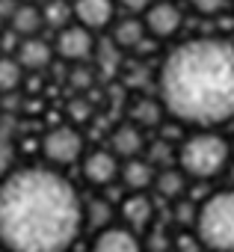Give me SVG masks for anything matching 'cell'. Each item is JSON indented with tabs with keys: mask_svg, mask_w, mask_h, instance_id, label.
<instances>
[{
	"mask_svg": "<svg viewBox=\"0 0 234 252\" xmlns=\"http://www.w3.org/2000/svg\"><path fill=\"white\" fill-rule=\"evenodd\" d=\"M83 231L77 187L51 166L27 163L0 178V246L9 252H68Z\"/></svg>",
	"mask_w": 234,
	"mask_h": 252,
	"instance_id": "obj_1",
	"label": "cell"
},
{
	"mask_svg": "<svg viewBox=\"0 0 234 252\" xmlns=\"http://www.w3.org/2000/svg\"><path fill=\"white\" fill-rule=\"evenodd\" d=\"M157 101L175 122L213 131L234 119V45L199 36L175 45L157 71Z\"/></svg>",
	"mask_w": 234,
	"mask_h": 252,
	"instance_id": "obj_2",
	"label": "cell"
},
{
	"mask_svg": "<svg viewBox=\"0 0 234 252\" xmlns=\"http://www.w3.org/2000/svg\"><path fill=\"white\" fill-rule=\"evenodd\" d=\"M175 160H178V169L187 178L207 181V178H216L228 166L231 146L216 131H193L187 140H181V146L175 152Z\"/></svg>",
	"mask_w": 234,
	"mask_h": 252,
	"instance_id": "obj_3",
	"label": "cell"
},
{
	"mask_svg": "<svg viewBox=\"0 0 234 252\" xmlns=\"http://www.w3.org/2000/svg\"><path fill=\"white\" fill-rule=\"evenodd\" d=\"M193 228L207 252H234V190H216L199 202Z\"/></svg>",
	"mask_w": 234,
	"mask_h": 252,
	"instance_id": "obj_4",
	"label": "cell"
},
{
	"mask_svg": "<svg viewBox=\"0 0 234 252\" xmlns=\"http://www.w3.org/2000/svg\"><path fill=\"white\" fill-rule=\"evenodd\" d=\"M42 155H45V166H51V169L74 166L86 155L83 134L74 125H57V128H51L42 137Z\"/></svg>",
	"mask_w": 234,
	"mask_h": 252,
	"instance_id": "obj_5",
	"label": "cell"
},
{
	"mask_svg": "<svg viewBox=\"0 0 234 252\" xmlns=\"http://www.w3.org/2000/svg\"><path fill=\"white\" fill-rule=\"evenodd\" d=\"M51 45H54V57L71 65H86L95 57V33L83 30L80 24H62Z\"/></svg>",
	"mask_w": 234,
	"mask_h": 252,
	"instance_id": "obj_6",
	"label": "cell"
},
{
	"mask_svg": "<svg viewBox=\"0 0 234 252\" xmlns=\"http://www.w3.org/2000/svg\"><path fill=\"white\" fill-rule=\"evenodd\" d=\"M181 24H184V12H181L178 3H172V0H154V3L143 12V27L148 33V39L166 42V39L178 36Z\"/></svg>",
	"mask_w": 234,
	"mask_h": 252,
	"instance_id": "obj_7",
	"label": "cell"
},
{
	"mask_svg": "<svg viewBox=\"0 0 234 252\" xmlns=\"http://www.w3.org/2000/svg\"><path fill=\"white\" fill-rule=\"evenodd\" d=\"M119 166L122 160L116 158L110 149H92L80 158V172H83V181L92 184V187H107L119 178Z\"/></svg>",
	"mask_w": 234,
	"mask_h": 252,
	"instance_id": "obj_8",
	"label": "cell"
},
{
	"mask_svg": "<svg viewBox=\"0 0 234 252\" xmlns=\"http://www.w3.org/2000/svg\"><path fill=\"white\" fill-rule=\"evenodd\" d=\"M74 24H80L89 33L107 30L116 18V0H71Z\"/></svg>",
	"mask_w": 234,
	"mask_h": 252,
	"instance_id": "obj_9",
	"label": "cell"
},
{
	"mask_svg": "<svg viewBox=\"0 0 234 252\" xmlns=\"http://www.w3.org/2000/svg\"><path fill=\"white\" fill-rule=\"evenodd\" d=\"M89 252H146L143 240L137 231L125 228V225H107L95 234Z\"/></svg>",
	"mask_w": 234,
	"mask_h": 252,
	"instance_id": "obj_10",
	"label": "cell"
},
{
	"mask_svg": "<svg viewBox=\"0 0 234 252\" xmlns=\"http://www.w3.org/2000/svg\"><path fill=\"white\" fill-rule=\"evenodd\" d=\"M146 131H140L137 125L131 122H122V125H116L113 134H110V152L119 158V160H134V158H143L146 152Z\"/></svg>",
	"mask_w": 234,
	"mask_h": 252,
	"instance_id": "obj_11",
	"label": "cell"
},
{
	"mask_svg": "<svg viewBox=\"0 0 234 252\" xmlns=\"http://www.w3.org/2000/svg\"><path fill=\"white\" fill-rule=\"evenodd\" d=\"M12 60L21 65V71H45V68H51V63L57 57H54L51 42H45L42 36H33V39H21Z\"/></svg>",
	"mask_w": 234,
	"mask_h": 252,
	"instance_id": "obj_12",
	"label": "cell"
},
{
	"mask_svg": "<svg viewBox=\"0 0 234 252\" xmlns=\"http://www.w3.org/2000/svg\"><path fill=\"white\" fill-rule=\"evenodd\" d=\"M6 27L12 36H21V39H33L42 33L45 27V18H42V9L36 3H15L12 12L6 15Z\"/></svg>",
	"mask_w": 234,
	"mask_h": 252,
	"instance_id": "obj_13",
	"label": "cell"
},
{
	"mask_svg": "<svg viewBox=\"0 0 234 252\" xmlns=\"http://www.w3.org/2000/svg\"><path fill=\"white\" fill-rule=\"evenodd\" d=\"M122 220H125V228H131V231H146L148 225H151V220H154V202H151V196L148 193H131V196H125V202H122Z\"/></svg>",
	"mask_w": 234,
	"mask_h": 252,
	"instance_id": "obj_14",
	"label": "cell"
},
{
	"mask_svg": "<svg viewBox=\"0 0 234 252\" xmlns=\"http://www.w3.org/2000/svg\"><path fill=\"white\" fill-rule=\"evenodd\" d=\"M110 27H113L110 36H113L116 51H137V48H143L146 39H148V33H146V27H143V18H137V15H128V18H122V21H113Z\"/></svg>",
	"mask_w": 234,
	"mask_h": 252,
	"instance_id": "obj_15",
	"label": "cell"
},
{
	"mask_svg": "<svg viewBox=\"0 0 234 252\" xmlns=\"http://www.w3.org/2000/svg\"><path fill=\"white\" fill-rule=\"evenodd\" d=\"M154 166L146 158H134V160H122L119 166V181L131 190V193H148L151 181H154Z\"/></svg>",
	"mask_w": 234,
	"mask_h": 252,
	"instance_id": "obj_16",
	"label": "cell"
},
{
	"mask_svg": "<svg viewBox=\"0 0 234 252\" xmlns=\"http://www.w3.org/2000/svg\"><path fill=\"white\" fill-rule=\"evenodd\" d=\"M163 119V107L157 98H148V95H140L128 104V122L137 125L140 131H148V128H157Z\"/></svg>",
	"mask_w": 234,
	"mask_h": 252,
	"instance_id": "obj_17",
	"label": "cell"
},
{
	"mask_svg": "<svg viewBox=\"0 0 234 252\" xmlns=\"http://www.w3.org/2000/svg\"><path fill=\"white\" fill-rule=\"evenodd\" d=\"M151 187L157 190V196H163V199L175 202V199H181V196H184V190H187V175H184L178 166H160V169L154 172Z\"/></svg>",
	"mask_w": 234,
	"mask_h": 252,
	"instance_id": "obj_18",
	"label": "cell"
},
{
	"mask_svg": "<svg viewBox=\"0 0 234 252\" xmlns=\"http://www.w3.org/2000/svg\"><path fill=\"white\" fill-rule=\"evenodd\" d=\"M24 80V71L21 65L12 60V57H0V95H9L21 86Z\"/></svg>",
	"mask_w": 234,
	"mask_h": 252,
	"instance_id": "obj_19",
	"label": "cell"
},
{
	"mask_svg": "<svg viewBox=\"0 0 234 252\" xmlns=\"http://www.w3.org/2000/svg\"><path fill=\"white\" fill-rule=\"evenodd\" d=\"M110 220H113V208H110L107 202H101V199H92L89 205H83V225L89 222V225H95V228L101 231V228L113 225Z\"/></svg>",
	"mask_w": 234,
	"mask_h": 252,
	"instance_id": "obj_20",
	"label": "cell"
},
{
	"mask_svg": "<svg viewBox=\"0 0 234 252\" xmlns=\"http://www.w3.org/2000/svg\"><path fill=\"white\" fill-rule=\"evenodd\" d=\"M193 3V12L202 15V18H219L222 12H228V0H190Z\"/></svg>",
	"mask_w": 234,
	"mask_h": 252,
	"instance_id": "obj_21",
	"label": "cell"
},
{
	"mask_svg": "<svg viewBox=\"0 0 234 252\" xmlns=\"http://www.w3.org/2000/svg\"><path fill=\"white\" fill-rule=\"evenodd\" d=\"M116 3H119L125 12H131V15H143V12L154 3V0H116Z\"/></svg>",
	"mask_w": 234,
	"mask_h": 252,
	"instance_id": "obj_22",
	"label": "cell"
},
{
	"mask_svg": "<svg viewBox=\"0 0 234 252\" xmlns=\"http://www.w3.org/2000/svg\"><path fill=\"white\" fill-rule=\"evenodd\" d=\"M3 27H6V18H3V15H0V30H3Z\"/></svg>",
	"mask_w": 234,
	"mask_h": 252,
	"instance_id": "obj_23",
	"label": "cell"
},
{
	"mask_svg": "<svg viewBox=\"0 0 234 252\" xmlns=\"http://www.w3.org/2000/svg\"><path fill=\"white\" fill-rule=\"evenodd\" d=\"M15 3H36V0H15Z\"/></svg>",
	"mask_w": 234,
	"mask_h": 252,
	"instance_id": "obj_24",
	"label": "cell"
},
{
	"mask_svg": "<svg viewBox=\"0 0 234 252\" xmlns=\"http://www.w3.org/2000/svg\"><path fill=\"white\" fill-rule=\"evenodd\" d=\"M0 252H9V249H3V246H0Z\"/></svg>",
	"mask_w": 234,
	"mask_h": 252,
	"instance_id": "obj_25",
	"label": "cell"
},
{
	"mask_svg": "<svg viewBox=\"0 0 234 252\" xmlns=\"http://www.w3.org/2000/svg\"><path fill=\"white\" fill-rule=\"evenodd\" d=\"M172 3H175V0H172Z\"/></svg>",
	"mask_w": 234,
	"mask_h": 252,
	"instance_id": "obj_26",
	"label": "cell"
}]
</instances>
